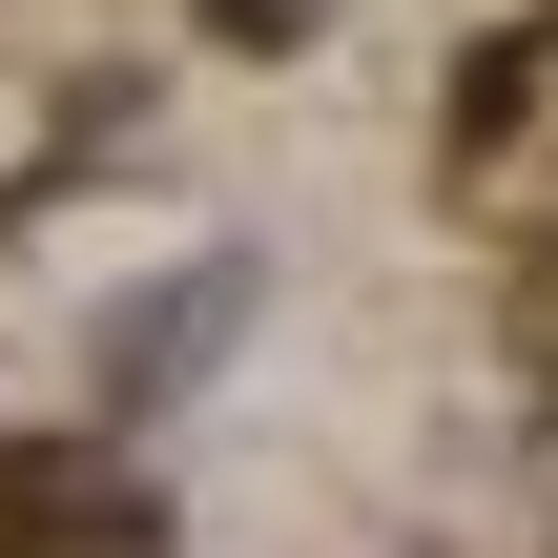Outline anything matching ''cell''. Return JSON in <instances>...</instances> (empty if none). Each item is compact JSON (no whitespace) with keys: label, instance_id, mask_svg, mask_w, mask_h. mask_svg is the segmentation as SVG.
<instances>
[]
</instances>
